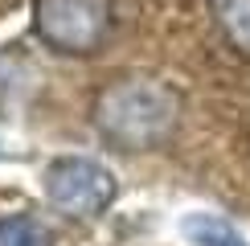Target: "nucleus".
Masks as SVG:
<instances>
[{
	"label": "nucleus",
	"instance_id": "obj_5",
	"mask_svg": "<svg viewBox=\"0 0 250 246\" xmlns=\"http://www.w3.org/2000/svg\"><path fill=\"white\" fill-rule=\"evenodd\" d=\"M213 17L222 25L226 41L250 54V0H213Z\"/></svg>",
	"mask_w": 250,
	"mask_h": 246
},
{
	"label": "nucleus",
	"instance_id": "obj_2",
	"mask_svg": "<svg viewBox=\"0 0 250 246\" xmlns=\"http://www.w3.org/2000/svg\"><path fill=\"white\" fill-rule=\"evenodd\" d=\"M33 33L54 54L86 58L111 33L107 0H33Z\"/></svg>",
	"mask_w": 250,
	"mask_h": 246
},
{
	"label": "nucleus",
	"instance_id": "obj_6",
	"mask_svg": "<svg viewBox=\"0 0 250 246\" xmlns=\"http://www.w3.org/2000/svg\"><path fill=\"white\" fill-rule=\"evenodd\" d=\"M0 246H54V234L37 218H4L0 222Z\"/></svg>",
	"mask_w": 250,
	"mask_h": 246
},
{
	"label": "nucleus",
	"instance_id": "obj_3",
	"mask_svg": "<svg viewBox=\"0 0 250 246\" xmlns=\"http://www.w3.org/2000/svg\"><path fill=\"white\" fill-rule=\"evenodd\" d=\"M119 184L107 164L90 156H58L45 168V197L70 218H99L111 209Z\"/></svg>",
	"mask_w": 250,
	"mask_h": 246
},
{
	"label": "nucleus",
	"instance_id": "obj_4",
	"mask_svg": "<svg viewBox=\"0 0 250 246\" xmlns=\"http://www.w3.org/2000/svg\"><path fill=\"white\" fill-rule=\"evenodd\" d=\"M181 234L193 246H250L242 234H238L226 218H217V213H189V218L181 222Z\"/></svg>",
	"mask_w": 250,
	"mask_h": 246
},
{
	"label": "nucleus",
	"instance_id": "obj_1",
	"mask_svg": "<svg viewBox=\"0 0 250 246\" xmlns=\"http://www.w3.org/2000/svg\"><path fill=\"white\" fill-rule=\"evenodd\" d=\"M99 136L119 152H156L181 127V95L160 78L127 74L115 78L90 102Z\"/></svg>",
	"mask_w": 250,
	"mask_h": 246
}]
</instances>
